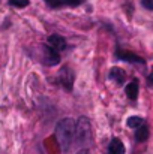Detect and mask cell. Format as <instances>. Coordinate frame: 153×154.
Here are the masks:
<instances>
[{
	"label": "cell",
	"instance_id": "9a60e30c",
	"mask_svg": "<svg viewBox=\"0 0 153 154\" xmlns=\"http://www.w3.org/2000/svg\"><path fill=\"white\" fill-rule=\"evenodd\" d=\"M147 84H149L150 87H153V73L149 75V78H147Z\"/></svg>",
	"mask_w": 153,
	"mask_h": 154
},
{
	"label": "cell",
	"instance_id": "5bb4252c",
	"mask_svg": "<svg viewBox=\"0 0 153 154\" xmlns=\"http://www.w3.org/2000/svg\"><path fill=\"white\" fill-rule=\"evenodd\" d=\"M141 5L149 9V11H153V0H141Z\"/></svg>",
	"mask_w": 153,
	"mask_h": 154
},
{
	"label": "cell",
	"instance_id": "9c48e42d",
	"mask_svg": "<svg viewBox=\"0 0 153 154\" xmlns=\"http://www.w3.org/2000/svg\"><path fill=\"white\" fill-rule=\"evenodd\" d=\"M138 79L137 78H134L128 85H126V88H125V91H126V96L131 99V100H135L137 97H138Z\"/></svg>",
	"mask_w": 153,
	"mask_h": 154
},
{
	"label": "cell",
	"instance_id": "6da1fadb",
	"mask_svg": "<svg viewBox=\"0 0 153 154\" xmlns=\"http://www.w3.org/2000/svg\"><path fill=\"white\" fill-rule=\"evenodd\" d=\"M56 138L63 153L71 151L75 142V123L71 118H62L56 126Z\"/></svg>",
	"mask_w": 153,
	"mask_h": 154
},
{
	"label": "cell",
	"instance_id": "7c38bea8",
	"mask_svg": "<svg viewBox=\"0 0 153 154\" xmlns=\"http://www.w3.org/2000/svg\"><path fill=\"white\" fill-rule=\"evenodd\" d=\"M143 123H144V121H143L141 117H129V118L126 120V126H128L129 129H137V127H140Z\"/></svg>",
	"mask_w": 153,
	"mask_h": 154
},
{
	"label": "cell",
	"instance_id": "52a82bcc",
	"mask_svg": "<svg viewBox=\"0 0 153 154\" xmlns=\"http://www.w3.org/2000/svg\"><path fill=\"white\" fill-rule=\"evenodd\" d=\"M48 44H50L53 48H56L57 51H63L68 47L66 39L63 36H60V35H51L50 38H48Z\"/></svg>",
	"mask_w": 153,
	"mask_h": 154
},
{
	"label": "cell",
	"instance_id": "2e32d148",
	"mask_svg": "<svg viewBox=\"0 0 153 154\" xmlns=\"http://www.w3.org/2000/svg\"><path fill=\"white\" fill-rule=\"evenodd\" d=\"M77 154H90V153H89V150H87V148H81Z\"/></svg>",
	"mask_w": 153,
	"mask_h": 154
},
{
	"label": "cell",
	"instance_id": "e0dca14e",
	"mask_svg": "<svg viewBox=\"0 0 153 154\" xmlns=\"http://www.w3.org/2000/svg\"><path fill=\"white\" fill-rule=\"evenodd\" d=\"M45 2H47V3H48V5H50L51 2H53V0H45Z\"/></svg>",
	"mask_w": 153,
	"mask_h": 154
},
{
	"label": "cell",
	"instance_id": "8fae6325",
	"mask_svg": "<svg viewBox=\"0 0 153 154\" xmlns=\"http://www.w3.org/2000/svg\"><path fill=\"white\" fill-rule=\"evenodd\" d=\"M149 135H150V132H149V127H147V124H141L140 127H137V130H135V139L138 141V142H146L147 139H149Z\"/></svg>",
	"mask_w": 153,
	"mask_h": 154
},
{
	"label": "cell",
	"instance_id": "5b68a950",
	"mask_svg": "<svg viewBox=\"0 0 153 154\" xmlns=\"http://www.w3.org/2000/svg\"><path fill=\"white\" fill-rule=\"evenodd\" d=\"M116 57L119 60H123V61H128V63H135V64H146V60L141 58L140 55L134 54V52H129V51H125V50H117L116 51Z\"/></svg>",
	"mask_w": 153,
	"mask_h": 154
},
{
	"label": "cell",
	"instance_id": "30bf717a",
	"mask_svg": "<svg viewBox=\"0 0 153 154\" xmlns=\"http://www.w3.org/2000/svg\"><path fill=\"white\" fill-rule=\"evenodd\" d=\"M84 0H53L50 3L51 8L54 9H59L62 6H71V8H75V6H80Z\"/></svg>",
	"mask_w": 153,
	"mask_h": 154
},
{
	"label": "cell",
	"instance_id": "ba28073f",
	"mask_svg": "<svg viewBox=\"0 0 153 154\" xmlns=\"http://www.w3.org/2000/svg\"><path fill=\"white\" fill-rule=\"evenodd\" d=\"M108 78L113 79L114 82H117L119 85H122V84L125 82V79H126V73H125V70L120 69V67H113V69L110 70V73H108Z\"/></svg>",
	"mask_w": 153,
	"mask_h": 154
},
{
	"label": "cell",
	"instance_id": "4fadbf2b",
	"mask_svg": "<svg viewBox=\"0 0 153 154\" xmlns=\"http://www.w3.org/2000/svg\"><path fill=\"white\" fill-rule=\"evenodd\" d=\"M29 0H9L8 2V5L9 6H12V8H18V9H23V8H26V6H29Z\"/></svg>",
	"mask_w": 153,
	"mask_h": 154
},
{
	"label": "cell",
	"instance_id": "277c9868",
	"mask_svg": "<svg viewBox=\"0 0 153 154\" xmlns=\"http://www.w3.org/2000/svg\"><path fill=\"white\" fill-rule=\"evenodd\" d=\"M44 63L47 66H56L60 63V51L53 48L50 44L44 45Z\"/></svg>",
	"mask_w": 153,
	"mask_h": 154
},
{
	"label": "cell",
	"instance_id": "3957f363",
	"mask_svg": "<svg viewBox=\"0 0 153 154\" xmlns=\"http://www.w3.org/2000/svg\"><path fill=\"white\" fill-rule=\"evenodd\" d=\"M74 78H75V75H74V72H72V69L69 66H63L60 69V72H59V82L63 85V88L66 91H72V88H74Z\"/></svg>",
	"mask_w": 153,
	"mask_h": 154
},
{
	"label": "cell",
	"instance_id": "7a4b0ae2",
	"mask_svg": "<svg viewBox=\"0 0 153 154\" xmlns=\"http://www.w3.org/2000/svg\"><path fill=\"white\" fill-rule=\"evenodd\" d=\"M75 142L78 147L87 148L93 142V130L89 118L80 117L78 121L75 123Z\"/></svg>",
	"mask_w": 153,
	"mask_h": 154
},
{
	"label": "cell",
	"instance_id": "8992f818",
	"mask_svg": "<svg viewBox=\"0 0 153 154\" xmlns=\"http://www.w3.org/2000/svg\"><path fill=\"white\" fill-rule=\"evenodd\" d=\"M126 148H125V144L119 139V138H113L110 145H108V150L107 154H125Z\"/></svg>",
	"mask_w": 153,
	"mask_h": 154
}]
</instances>
